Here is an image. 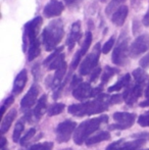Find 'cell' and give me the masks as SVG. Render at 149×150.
<instances>
[{"instance_id":"1","label":"cell","mask_w":149,"mask_h":150,"mask_svg":"<svg viewBox=\"0 0 149 150\" xmlns=\"http://www.w3.org/2000/svg\"><path fill=\"white\" fill-rule=\"evenodd\" d=\"M109 104H112L110 103V96L102 93L92 101H86L83 103L70 105L68 111L70 115H75V117L97 115V113L107 110Z\"/></svg>"},{"instance_id":"2","label":"cell","mask_w":149,"mask_h":150,"mask_svg":"<svg viewBox=\"0 0 149 150\" xmlns=\"http://www.w3.org/2000/svg\"><path fill=\"white\" fill-rule=\"evenodd\" d=\"M64 36V23L59 18L52 20L42 32V44L46 51H52L57 48Z\"/></svg>"},{"instance_id":"3","label":"cell","mask_w":149,"mask_h":150,"mask_svg":"<svg viewBox=\"0 0 149 150\" xmlns=\"http://www.w3.org/2000/svg\"><path fill=\"white\" fill-rule=\"evenodd\" d=\"M108 122L107 115H101L99 117H94L87 120L77 127L74 133V142L77 145H82L88 138L91 137V134L98 130L102 124Z\"/></svg>"},{"instance_id":"4","label":"cell","mask_w":149,"mask_h":150,"mask_svg":"<svg viewBox=\"0 0 149 150\" xmlns=\"http://www.w3.org/2000/svg\"><path fill=\"white\" fill-rule=\"evenodd\" d=\"M129 37H128L127 32H121V36L117 44L115 45L114 50L112 52V62L115 65L119 67H125L128 63V57L130 56L129 54Z\"/></svg>"},{"instance_id":"5","label":"cell","mask_w":149,"mask_h":150,"mask_svg":"<svg viewBox=\"0 0 149 150\" xmlns=\"http://www.w3.org/2000/svg\"><path fill=\"white\" fill-rule=\"evenodd\" d=\"M42 24H43V18L41 16H36L24 26V33H23V51L24 52H28L29 45L38 39V34L40 32Z\"/></svg>"},{"instance_id":"6","label":"cell","mask_w":149,"mask_h":150,"mask_svg":"<svg viewBox=\"0 0 149 150\" xmlns=\"http://www.w3.org/2000/svg\"><path fill=\"white\" fill-rule=\"evenodd\" d=\"M102 52V48L100 43H97L93 47L92 51L88 54L85 57V59L81 62L80 64V75L81 76H87L88 74H90L94 69L97 67L98 60L100 57V53Z\"/></svg>"},{"instance_id":"7","label":"cell","mask_w":149,"mask_h":150,"mask_svg":"<svg viewBox=\"0 0 149 150\" xmlns=\"http://www.w3.org/2000/svg\"><path fill=\"white\" fill-rule=\"evenodd\" d=\"M113 120L117 124L110 125L108 127L109 130H126L131 128L134 125L136 120V115L131 112H114L113 113Z\"/></svg>"},{"instance_id":"8","label":"cell","mask_w":149,"mask_h":150,"mask_svg":"<svg viewBox=\"0 0 149 150\" xmlns=\"http://www.w3.org/2000/svg\"><path fill=\"white\" fill-rule=\"evenodd\" d=\"M149 50V34L139 35L130 45L129 54L131 57H138Z\"/></svg>"},{"instance_id":"9","label":"cell","mask_w":149,"mask_h":150,"mask_svg":"<svg viewBox=\"0 0 149 150\" xmlns=\"http://www.w3.org/2000/svg\"><path fill=\"white\" fill-rule=\"evenodd\" d=\"M77 128V122L73 120H64L60 122L55 129L56 134V141L58 143H64L68 142L72 137L73 133Z\"/></svg>"},{"instance_id":"10","label":"cell","mask_w":149,"mask_h":150,"mask_svg":"<svg viewBox=\"0 0 149 150\" xmlns=\"http://www.w3.org/2000/svg\"><path fill=\"white\" fill-rule=\"evenodd\" d=\"M147 88L148 85L145 83H141V82H136L134 85H129L128 88L123 94L124 101L127 103L128 105H133L136 101L138 100L140 96H141L142 92H143L144 88Z\"/></svg>"},{"instance_id":"11","label":"cell","mask_w":149,"mask_h":150,"mask_svg":"<svg viewBox=\"0 0 149 150\" xmlns=\"http://www.w3.org/2000/svg\"><path fill=\"white\" fill-rule=\"evenodd\" d=\"M146 139H136L134 141H117L108 145L105 150H139L145 144Z\"/></svg>"},{"instance_id":"12","label":"cell","mask_w":149,"mask_h":150,"mask_svg":"<svg viewBox=\"0 0 149 150\" xmlns=\"http://www.w3.org/2000/svg\"><path fill=\"white\" fill-rule=\"evenodd\" d=\"M39 93L40 87L37 84H33L20 101V108L23 109V111H28L35 104L38 96H39Z\"/></svg>"},{"instance_id":"13","label":"cell","mask_w":149,"mask_h":150,"mask_svg":"<svg viewBox=\"0 0 149 150\" xmlns=\"http://www.w3.org/2000/svg\"><path fill=\"white\" fill-rule=\"evenodd\" d=\"M64 9V4L58 0H49L43 9V14L45 18H51L59 16Z\"/></svg>"},{"instance_id":"14","label":"cell","mask_w":149,"mask_h":150,"mask_svg":"<svg viewBox=\"0 0 149 150\" xmlns=\"http://www.w3.org/2000/svg\"><path fill=\"white\" fill-rule=\"evenodd\" d=\"M80 38H81V22L77 21L72 25L70 34L66 38V46H68V49L70 51L73 50V48L76 45V43L80 40Z\"/></svg>"},{"instance_id":"15","label":"cell","mask_w":149,"mask_h":150,"mask_svg":"<svg viewBox=\"0 0 149 150\" xmlns=\"http://www.w3.org/2000/svg\"><path fill=\"white\" fill-rule=\"evenodd\" d=\"M73 96L78 100L83 101L90 97H93V88L89 83H81L73 90Z\"/></svg>"},{"instance_id":"16","label":"cell","mask_w":149,"mask_h":150,"mask_svg":"<svg viewBox=\"0 0 149 150\" xmlns=\"http://www.w3.org/2000/svg\"><path fill=\"white\" fill-rule=\"evenodd\" d=\"M27 81H28V71L24 69L18 74V76L14 79L13 86H12V95L13 96L20 95L23 92L27 84Z\"/></svg>"},{"instance_id":"17","label":"cell","mask_w":149,"mask_h":150,"mask_svg":"<svg viewBox=\"0 0 149 150\" xmlns=\"http://www.w3.org/2000/svg\"><path fill=\"white\" fill-rule=\"evenodd\" d=\"M128 14H129V7L127 5H121L119 7L112 16V22L117 27H123L126 22Z\"/></svg>"},{"instance_id":"18","label":"cell","mask_w":149,"mask_h":150,"mask_svg":"<svg viewBox=\"0 0 149 150\" xmlns=\"http://www.w3.org/2000/svg\"><path fill=\"white\" fill-rule=\"evenodd\" d=\"M46 108H47V95L43 94L41 98L38 100L36 106L32 112V120H39L44 115Z\"/></svg>"},{"instance_id":"19","label":"cell","mask_w":149,"mask_h":150,"mask_svg":"<svg viewBox=\"0 0 149 150\" xmlns=\"http://www.w3.org/2000/svg\"><path fill=\"white\" fill-rule=\"evenodd\" d=\"M16 115H18V111H16V108H12L5 117L2 119V122H1V126H0V133L1 135L5 134L8 130H9L10 126L11 124L13 122V120H16Z\"/></svg>"},{"instance_id":"20","label":"cell","mask_w":149,"mask_h":150,"mask_svg":"<svg viewBox=\"0 0 149 150\" xmlns=\"http://www.w3.org/2000/svg\"><path fill=\"white\" fill-rule=\"evenodd\" d=\"M130 82H131V75L130 74H126L125 76L121 78L114 85L110 86L109 88L107 89L108 93H112V92H119L121 91L123 88L128 87L130 85Z\"/></svg>"},{"instance_id":"21","label":"cell","mask_w":149,"mask_h":150,"mask_svg":"<svg viewBox=\"0 0 149 150\" xmlns=\"http://www.w3.org/2000/svg\"><path fill=\"white\" fill-rule=\"evenodd\" d=\"M66 69H68V65H66V62L64 61V62L56 69L55 75H54V77H53V87H52V88H54V90L57 89L58 87H60V86L62 85L61 82H62V80H64V77L66 76Z\"/></svg>"},{"instance_id":"22","label":"cell","mask_w":149,"mask_h":150,"mask_svg":"<svg viewBox=\"0 0 149 150\" xmlns=\"http://www.w3.org/2000/svg\"><path fill=\"white\" fill-rule=\"evenodd\" d=\"M41 52V40L38 38L29 45L28 48V61H32L38 57Z\"/></svg>"},{"instance_id":"23","label":"cell","mask_w":149,"mask_h":150,"mask_svg":"<svg viewBox=\"0 0 149 150\" xmlns=\"http://www.w3.org/2000/svg\"><path fill=\"white\" fill-rule=\"evenodd\" d=\"M109 139H110L109 132L100 131V132H98L97 134L93 135V136H91L90 138H88L87 141H86V144H87L88 146H91V145L97 144V143H100V142H102V141L109 140Z\"/></svg>"},{"instance_id":"24","label":"cell","mask_w":149,"mask_h":150,"mask_svg":"<svg viewBox=\"0 0 149 150\" xmlns=\"http://www.w3.org/2000/svg\"><path fill=\"white\" fill-rule=\"evenodd\" d=\"M134 80L136 82H141V83H145L149 85V75L146 74V71L143 69H136L132 73Z\"/></svg>"},{"instance_id":"25","label":"cell","mask_w":149,"mask_h":150,"mask_svg":"<svg viewBox=\"0 0 149 150\" xmlns=\"http://www.w3.org/2000/svg\"><path fill=\"white\" fill-rule=\"evenodd\" d=\"M119 69H114V67H109V65H106L105 69H104V73L102 74V76H101V86H103L104 84L107 83L112 76L117 75V74H119Z\"/></svg>"},{"instance_id":"26","label":"cell","mask_w":149,"mask_h":150,"mask_svg":"<svg viewBox=\"0 0 149 150\" xmlns=\"http://www.w3.org/2000/svg\"><path fill=\"white\" fill-rule=\"evenodd\" d=\"M126 0H112L105 8L106 16H112V13L117 9V8L121 7V5H124L123 3Z\"/></svg>"},{"instance_id":"27","label":"cell","mask_w":149,"mask_h":150,"mask_svg":"<svg viewBox=\"0 0 149 150\" xmlns=\"http://www.w3.org/2000/svg\"><path fill=\"white\" fill-rule=\"evenodd\" d=\"M66 108V105L64 103H54L51 106H49V108L47 109V113L49 117H53V115H57L59 113H61Z\"/></svg>"},{"instance_id":"28","label":"cell","mask_w":149,"mask_h":150,"mask_svg":"<svg viewBox=\"0 0 149 150\" xmlns=\"http://www.w3.org/2000/svg\"><path fill=\"white\" fill-rule=\"evenodd\" d=\"M24 129H25V125H24V122H23V120H18V122H16V127H14L13 134H12V140H13V142L16 143L20 141V135H22Z\"/></svg>"},{"instance_id":"29","label":"cell","mask_w":149,"mask_h":150,"mask_svg":"<svg viewBox=\"0 0 149 150\" xmlns=\"http://www.w3.org/2000/svg\"><path fill=\"white\" fill-rule=\"evenodd\" d=\"M91 43H92V33L90 31H88L87 33L85 34V39H84V42H83V44H82L81 50H80V51H81L82 56L85 55V54L87 53V51L90 48Z\"/></svg>"},{"instance_id":"30","label":"cell","mask_w":149,"mask_h":150,"mask_svg":"<svg viewBox=\"0 0 149 150\" xmlns=\"http://www.w3.org/2000/svg\"><path fill=\"white\" fill-rule=\"evenodd\" d=\"M62 50H64V46H60V47L56 48V49L54 50V51L52 52L49 56H47V57L45 58V60L43 61V65H47V67H48V65H49L52 61L55 59L58 55H60V54L62 53Z\"/></svg>"},{"instance_id":"31","label":"cell","mask_w":149,"mask_h":150,"mask_svg":"<svg viewBox=\"0 0 149 150\" xmlns=\"http://www.w3.org/2000/svg\"><path fill=\"white\" fill-rule=\"evenodd\" d=\"M52 148H53V143L52 142H43L32 145L27 150H52Z\"/></svg>"},{"instance_id":"32","label":"cell","mask_w":149,"mask_h":150,"mask_svg":"<svg viewBox=\"0 0 149 150\" xmlns=\"http://www.w3.org/2000/svg\"><path fill=\"white\" fill-rule=\"evenodd\" d=\"M64 61H66L64 60V54L61 53L60 55H58L55 59L52 61L49 65H48V69H50V71H52V69H57L58 67H59L60 65L64 62Z\"/></svg>"},{"instance_id":"33","label":"cell","mask_w":149,"mask_h":150,"mask_svg":"<svg viewBox=\"0 0 149 150\" xmlns=\"http://www.w3.org/2000/svg\"><path fill=\"white\" fill-rule=\"evenodd\" d=\"M13 101H14L13 95H10V96H8L6 99H4L3 102H2V105H1V117H3L5 110L12 104V103H13Z\"/></svg>"},{"instance_id":"34","label":"cell","mask_w":149,"mask_h":150,"mask_svg":"<svg viewBox=\"0 0 149 150\" xmlns=\"http://www.w3.org/2000/svg\"><path fill=\"white\" fill-rule=\"evenodd\" d=\"M114 43H115V39L114 37H110L109 39H108V41H106L105 43H104V45L102 46V53L104 54H107L108 52H110V50L113 48V46H114Z\"/></svg>"},{"instance_id":"35","label":"cell","mask_w":149,"mask_h":150,"mask_svg":"<svg viewBox=\"0 0 149 150\" xmlns=\"http://www.w3.org/2000/svg\"><path fill=\"white\" fill-rule=\"evenodd\" d=\"M35 134H36V129H35V128H31L30 130H29L28 132L25 134V136L23 137L22 139H20V145H22V146H24V145L26 144V143L28 142V141L30 140L31 138H33V137H34Z\"/></svg>"},{"instance_id":"36","label":"cell","mask_w":149,"mask_h":150,"mask_svg":"<svg viewBox=\"0 0 149 150\" xmlns=\"http://www.w3.org/2000/svg\"><path fill=\"white\" fill-rule=\"evenodd\" d=\"M138 124L141 127H149V110L142 113L138 117Z\"/></svg>"},{"instance_id":"37","label":"cell","mask_w":149,"mask_h":150,"mask_svg":"<svg viewBox=\"0 0 149 150\" xmlns=\"http://www.w3.org/2000/svg\"><path fill=\"white\" fill-rule=\"evenodd\" d=\"M81 58H82V54H81V51L79 50V51L76 52L72 63H71V69H72V71H75L78 67V65L80 64V61H81Z\"/></svg>"},{"instance_id":"38","label":"cell","mask_w":149,"mask_h":150,"mask_svg":"<svg viewBox=\"0 0 149 150\" xmlns=\"http://www.w3.org/2000/svg\"><path fill=\"white\" fill-rule=\"evenodd\" d=\"M141 31H142L141 23H140L138 20H134L133 21V25H132V32H133V35L134 36L139 35V33Z\"/></svg>"},{"instance_id":"39","label":"cell","mask_w":149,"mask_h":150,"mask_svg":"<svg viewBox=\"0 0 149 150\" xmlns=\"http://www.w3.org/2000/svg\"><path fill=\"white\" fill-rule=\"evenodd\" d=\"M100 74H101V67H97L96 69H94L93 71H91V76H90V83L95 82L96 80L98 79V77H99Z\"/></svg>"},{"instance_id":"40","label":"cell","mask_w":149,"mask_h":150,"mask_svg":"<svg viewBox=\"0 0 149 150\" xmlns=\"http://www.w3.org/2000/svg\"><path fill=\"white\" fill-rule=\"evenodd\" d=\"M139 64L142 69H147V67H149V52L146 54L145 56H144L143 58H141Z\"/></svg>"},{"instance_id":"41","label":"cell","mask_w":149,"mask_h":150,"mask_svg":"<svg viewBox=\"0 0 149 150\" xmlns=\"http://www.w3.org/2000/svg\"><path fill=\"white\" fill-rule=\"evenodd\" d=\"M124 100L123 98V95H119V94H115L113 96H110V103L112 104H117V103H121V101Z\"/></svg>"},{"instance_id":"42","label":"cell","mask_w":149,"mask_h":150,"mask_svg":"<svg viewBox=\"0 0 149 150\" xmlns=\"http://www.w3.org/2000/svg\"><path fill=\"white\" fill-rule=\"evenodd\" d=\"M81 83H83V82H82V78L78 77V76H74L72 80V83H71V88H74L75 89V88L78 87Z\"/></svg>"},{"instance_id":"43","label":"cell","mask_w":149,"mask_h":150,"mask_svg":"<svg viewBox=\"0 0 149 150\" xmlns=\"http://www.w3.org/2000/svg\"><path fill=\"white\" fill-rule=\"evenodd\" d=\"M142 23L145 27H149V11H147V13L144 16L143 20H142Z\"/></svg>"},{"instance_id":"44","label":"cell","mask_w":149,"mask_h":150,"mask_svg":"<svg viewBox=\"0 0 149 150\" xmlns=\"http://www.w3.org/2000/svg\"><path fill=\"white\" fill-rule=\"evenodd\" d=\"M0 150H8L6 148V139L4 137L1 138V146H0Z\"/></svg>"},{"instance_id":"45","label":"cell","mask_w":149,"mask_h":150,"mask_svg":"<svg viewBox=\"0 0 149 150\" xmlns=\"http://www.w3.org/2000/svg\"><path fill=\"white\" fill-rule=\"evenodd\" d=\"M66 1V4L68 6H74L75 4H77L80 0H64Z\"/></svg>"},{"instance_id":"46","label":"cell","mask_w":149,"mask_h":150,"mask_svg":"<svg viewBox=\"0 0 149 150\" xmlns=\"http://www.w3.org/2000/svg\"><path fill=\"white\" fill-rule=\"evenodd\" d=\"M140 106H141V107H147V106H149V98H147L145 101H143V102L140 103Z\"/></svg>"},{"instance_id":"47","label":"cell","mask_w":149,"mask_h":150,"mask_svg":"<svg viewBox=\"0 0 149 150\" xmlns=\"http://www.w3.org/2000/svg\"><path fill=\"white\" fill-rule=\"evenodd\" d=\"M145 95H146V97H147V98H149V85H148V87L146 88V90H145Z\"/></svg>"},{"instance_id":"48","label":"cell","mask_w":149,"mask_h":150,"mask_svg":"<svg viewBox=\"0 0 149 150\" xmlns=\"http://www.w3.org/2000/svg\"><path fill=\"white\" fill-rule=\"evenodd\" d=\"M107 0H100V2H102V3H104V2H106Z\"/></svg>"},{"instance_id":"49","label":"cell","mask_w":149,"mask_h":150,"mask_svg":"<svg viewBox=\"0 0 149 150\" xmlns=\"http://www.w3.org/2000/svg\"><path fill=\"white\" fill-rule=\"evenodd\" d=\"M144 150H149V149H144Z\"/></svg>"}]
</instances>
